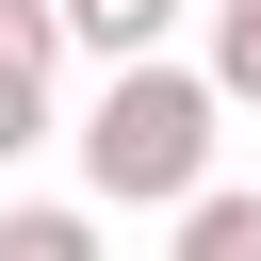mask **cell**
<instances>
[{
	"label": "cell",
	"mask_w": 261,
	"mask_h": 261,
	"mask_svg": "<svg viewBox=\"0 0 261 261\" xmlns=\"http://www.w3.org/2000/svg\"><path fill=\"white\" fill-rule=\"evenodd\" d=\"M212 65H114L98 82V114H82V179L114 196V212H196L212 196Z\"/></svg>",
	"instance_id": "cell-1"
},
{
	"label": "cell",
	"mask_w": 261,
	"mask_h": 261,
	"mask_svg": "<svg viewBox=\"0 0 261 261\" xmlns=\"http://www.w3.org/2000/svg\"><path fill=\"white\" fill-rule=\"evenodd\" d=\"M163 33H179V0H65V49H98V65H163Z\"/></svg>",
	"instance_id": "cell-2"
},
{
	"label": "cell",
	"mask_w": 261,
	"mask_h": 261,
	"mask_svg": "<svg viewBox=\"0 0 261 261\" xmlns=\"http://www.w3.org/2000/svg\"><path fill=\"white\" fill-rule=\"evenodd\" d=\"M0 261H98V212L33 196V212H0Z\"/></svg>",
	"instance_id": "cell-3"
},
{
	"label": "cell",
	"mask_w": 261,
	"mask_h": 261,
	"mask_svg": "<svg viewBox=\"0 0 261 261\" xmlns=\"http://www.w3.org/2000/svg\"><path fill=\"white\" fill-rule=\"evenodd\" d=\"M179 261H261V196H228V179H212V196L179 212Z\"/></svg>",
	"instance_id": "cell-4"
},
{
	"label": "cell",
	"mask_w": 261,
	"mask_h": 261,
	"mask_svg": "<svg viewBox=\"0 0 261 261\" xmlns=\"http://www.w3.org/2000/svg\"><path fill=\"white\" fill-rule=\"evenodd\" d=\"M0 65L49 82V65H65V0H0Z\"/></svg>",
	"instance_id": "cell-5"
},
{
	"label": "cell",
	"mask_w": 261,
	"mask_h": 261,
	"mask_svg": "<svg viewBox=\"0 0 261 261\" xmlns=\"http://www.w3.org/2000/svg\"><path fill=\"white\" fill-rule=\"evenodd\" d=\"M212 98H261V0H212Z\"/></svg>",
	"instance_id": "cell-6"
},
{
	"label": "cell",
	"mask_w": 261,
	"mask_h": 261,
	"mask_svg": "<svg viewBox=\"0 0 261 261\" xmlns=\"http://www.w3.org/2000/svg\"><path fill=\"white\" fill-rule=\"evenodd\" d=\"M33 130H49V82H16V65H0V163H16Z\"/></svg>",
	"instance_id": "cell-7"
}]
</instances>
